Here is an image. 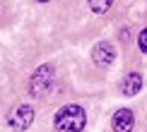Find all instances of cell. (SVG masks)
I'll list each match as a JSON object with an SVG mask.
<instances>
[{
  "label": "cell",
  "mask_w": 147,
  "mask_h": 132,
  "mask_svg": "<svg viewBox=\"0 0 147 132\" xmlns=\"http://www.w3.org/2000/svg\"><path fill=\"white\" fill-rule=\"evenodd\" d=\"M135 125V115H133L130 108H118L111 118V130L113 132H133Z\"/></svg>",
  "instance_id": "5"
},
{
  "label": "cell",
  "mask_w": 147,
  "mask_h": 132,
  "mask_svg": "<svg viewBox=\"0 0 147 132\" xmlns=\"http://www.w3.org/2000/svg\"><path fill=\"white\" fill-rule=\"evenodd\" d=\"M118 39H121V41H128V29H123V31L118 34Z\"/></svg>",
  "instance_id": "9"
},
{
  "label": "cell",
  "mask_w": 147,
  "mask_h": 132,
  "mask_svg": "<svg viewBox=\"0 0 147 132\" xmlns=\"http://www.w3.org/2000/svg\"><path fill=\"white\" fill-rule=\"evenodd\" d=\"M87 5H89V10L94 12V15H106V12L111 10L113 0H87Z\"/></svg>",
  "instance_id": "7"
},
{
  "label": "cell",
  "mask_w": 147,
  "mask_h": 132,
  "mask_svg": "<svg viewBox=\"0 0 147 132\" xmlns=\"http://www.w3.org/2000/svg\"><path fill=\"white\" fill-rule=\"evenodd\" d=\"M36 3H51V0H36Z\"/></svg>",
  "instance_id": "10"
},
{
  "label": "cell",
  "mask_w": 147,
  "mask_h": 132,
  "mask_svg": "<svg viewBox=\"0 0 147 132\" xmlns=\"http://www.w3.org/2000/svg\"><path fill=\"white\" fill-rule=\"evenodd\" d=\"M121 91H123V96H138L142 91V75L140 72H128L123 82H121Z\"/></svg>",
  "instance_id": "6"
},
{
  "label": "cell",
  "mask_w": 147,
  "mask_h": 132,
  "mask_svg": "<svg viewBox=\"0 0 147 132\" xmlns=\"http://www.w3.org/2000/svg\"><path fill=\"white\" fill-rule=\"evenodd\" d=\"M32 123H34V108L29 103H20L7 118V125L12 132H27L32 127Z\"/></svg>",
  "instance_id": "3"
},
{
  "label": "cell",
  "mask_w": 147,
  "mask_h": 132,
  "mask_svg": "<svg viewBox=\"0 0 147 132\" xmlns=\"http://www.w3.org/2000/svg\"><path fill=\"white\" fill-rule=\"evenodd\" d=\"M53 75H56L53 65H48V63L41 65V67L32 75V79H29V94H32L34 99L46 96V91L51 89V84H53Z\"/></svg>",
  "instance_id": "2"
},
{
  "label": "cell",
  "mask_w": 147,
  "mask_h": 132,
  "mask_svg": "<svg viewBox=\"0 0 147 132\" xmlns=\"http://www.w3.org/2000/svg\"><path fill=\"white\" fill-rule=\"evenodd\" d=\"M92 60H94V65H99V67H111L113 60H116V48L109 43V41H99V43L92 48Z\"/></svg>",
  "instance_id": "4"
},
{
  "label": "cell",
  "mask_w": 147,
  "mask_h": 132,
  "mask_svg": "<svg viewBox=\"0 0 147 132\" xmlns=\"http://www.w3.org/2000/svg\"><path fill=\"white\" fill-rule=\"evenodd\" d=\"M53 125H56V132H84V127H87V111L80 103H65L63 108H58Z\"/></svg>",
  "instance_id": "1"
},
{
  "label": "cell",
  "mask_w": 147,
  "mask_h": 132,
  "mask_svg": "<svg viewBox=\"0 0 147 132\" xmlns=\"http://www.w3.org/2000/svg\"><path fill=\"white\" fill-rule=\"evenodd\" d=\"M138 48H140V53H147V27L138 34Z\"/></svg>",
  "instance_id": "8"
}]
</instances>
